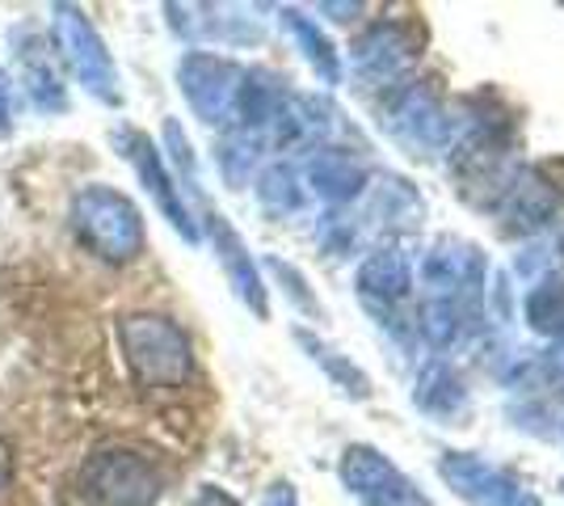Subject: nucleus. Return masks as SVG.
Segmentation results:
<instances>
[{
  "label": "nucleus",
  "instance_id": "f257e3e1",
  "mask_svg": "<svg viewBox=\"0 0 564 506\" xmlns=\"http://www.w3.org/2000/svg\"><path fill=\"white\" fill-rule=\"evenodd\" d=\"M68 216L76 241L110 266L135 262L148 245V228H143V212L135 207V198L106 182H89L72 194Z\"/></svg>",
  "mask_w": 564,
  "mask_h": 506
},
{
  "label": "nucleus",
  "instance_id": "f03ea898",
  "mask_svg": "<svg viewBox=\"0 0 564 506\" xmlns=\"http://www.w3.org/2000/svg\"><path fill=\"white\" fill-rule=\"evenodd\" d=\"M118 346L140 388H182L194 376V342L165 313H131L118 321Z\"/></svg>",
  "mask_w": 564,
  "mask_h": 506
},
{
  "label": "nucleus",
  "instance_id": "7ed1b4c3",
  "mask_svg": "<svg viewBox=\"0 0 564 506\" xmlns=\"http://www.w3.org/2000/svg\"><path fill=\"white\" fill-rule=\"evenodd\" d=\"M379 127L409 157L447 152L455 140V115L430 80H400L379 101Z\"/></svg>",
  "mask_w": 564,
  "mask_h": 506
},
{
  "label": "nucleus",
  "instance_id": "20e7f679",
  "mask_svg": "<svg viewBox=\"0 0 564 506\" xmlns=\"http://www.w3.org/2000/svg\"><path fill=\"white\" fill-rule=\"evenodd\" d=\"M76 489L89 506H156L165 494V473L135 448H97L80 464Z\"/></svg>",
  "mask_w": 564,
  "mask_h": 506
},
{
  "label": "nucleus",
  "instance_id": "39448f33",
  "mask_svg": "<svg viewBox=\"0 0 564 506\" xmlns=\"http://www.w3.org/2000/svg\"><path fill=\"white\" fill-rule=\"evenodd\" d=\"M51 47L59 55V64L76 76V85L101 106H118L122 101V80H118V64L110 47L101 43L94 22L85 18L80 4H51Z\"/></svg>",
  "mask_w": 564,
  "mask_h": 506
},
{
  "label": "nucleus",
  "instance_id": "423d86ee",
  "mask_svg": "<svg viewBox=\"0 0 564 506\" xmlns=\"http://www.w3.org/2000/svg\"><path fill=\"white\" fill-rule=\"evenodd\" d=\"M417 291V266L409 258V249L400 241L376 245L358 270H354V295L367 313L376 316L379 325L400 330L409 321V304Z\"/></svg>",
  "mask_w": 564,
  "mask_h": 506
},
{
  "label": "nucleus",
  "instance_id": "0eeeda50",
  "mask_svg": "<svg viewBox=\"0 0 564 506\" xmlns=\"http://www.w3.org/2000/svg\"><path fill=\"white\" fill-rule=\"evenodd\" d=\"M417 283L422 300H455L480 309L489 283V254L468 237H438L417 266Z\"/></svg>",
  "mask_w": 564,
  "mask_h": 506
},
{
  "label": "nucleus",
  "instance_id": "6e6552de",
  "mask_svg": "<svg viewBox=\"0 0 564 506\" xmlns=\"http://www.w3.org/2000/svg\"><path fill=\"white\" fill-rule=\"evenodd\" d=\"M337 482L362 506H434L422 485L376 443H350L337 456Z\"/></svg>",
  "mask_w": 564,
  "mask_h": 506
},
{
  "label": "nucleus",
  "instance_id": "1a4fd4ad",
  "mask_svg": "<svg viewBox=\"0 0 564 506\" xmlns=\"http://www.w3.org/2000/svg\"><path fill=\"white\" fill-rule=\"evenodd\" d=\"M417 60H422V34H417V25L397 22V18L371 22L350 43V73L383 94L400 80H409Z\"/></svg>",
  "mask_w": 564,
  "mask_h": 506
},
{
  "label": "nucleus",
  "instance_id": "9d476101",
  "mask_svg": "<svg viewBox=\"0 0 564 506\" xmlns=\"http://www.w3.org/2000/svg\"><path fill=\"white\" fill-rule=\"evenodd\" d=\"M438 477L464 506H543V498L518 473L494 464L480 452L447 448L438 456Z\"/></svg>",
  "mask_w": 564,
  "mask_h": 506
},
{
  "label": "nucleus",
  "instance_id": "9b49d317",
  "mask_svg": "<svg viewBox=\"0 0 564 506\" xmlns=\"http://www.w3.org/2000/svg\"><path fill=\"white\" fill-rule=\"evenodd\" d=\"M240 80H245V68L228 55L186 51L177 60V89H182L186 106L194 110V119H203L207 127H219V131H228L236 119Z\"/></svg>",
  "mask_w": 564,
  "mask_h": 506
},
{
  "label": "nucleus",
  "instance_id": "f8f14e48",
  "mask_svg": "<svg viewBox=\"0 0 564 506\" xmlns=\"http://www.w3.org/2000/svg\"><path fill=\"white\" fill-rule=\"evenodd\" d=\"M115 144H118V152H122V161L135 169V182H140L143 191H148V198L156 203V212L173 224V233H177L186 245L203 241L198 219H194V212L186 207V194H182V186H177L173 169L165 165V152L152 144L143 131H135V127H118Z\"/></svg>",
  "mask_w": 564,
  "mask_h": 506
},
{
  "label": "nucleus",
  "instance_id": "ddd939ff",
  "mask_svg": "<svg viewBox=\"0 0 564 506\" xmlns=\"http://www.w3.org/2000/svg\"><path fill=\"white\" fill-rule=\"evenodd\" d=\"M198 233H207L212 254L219 258V266H224V279H228V288H232L236 300L258 316V321H270V288H265L261 262L249 254V245H245V237L228 224V216L215 212L207 198H203V228H198Z\"/></svg>",
  "mask_w": 564,
  "mask_h": 506
},
{
  "label": "nucleus",
  "instance_id": "4468645a",
  "mask_svg": "<svg viewBox=\"0 0 564 506\" xmlns=\"http://www.w3.org/2000/svg\"><path fill=\"white\" fill-rule=\"evenodd\" d=\"M9 47H13V68L22 76L30 106L43 115H64L68 110V76L59 68L55 47L34 25H13Z\"/></svg>",
  "mask_w": 564,
  "mask_h": 506
},
{
  "label": "nucleus",
  "instance_id": "2eb2a0df",
  "mask_svg": "<svg viewBox=\"0 0 564 506\" xmlns=\"http://www.w3.org/2000/svg\"><path fill=\"white\" fill-rule=\"evenodd\" d=\"M165 22L186 43H261V22L245 4H165Z\"/></svg>",
  "mask_w": 564,
  "mask_h": 506
},
{
  "label": "nucleus",
  "instance_id": "dca6fc26",
  "mask_svg": "<svg viewBox=\"0 0 564 506\" xmlns=\"http://www.w3.org/2000/svg\"><path fill=\"white\" fill-rule=\"evenodd\" d=\"M371 165L350 152V148L341 144H321L312 148V157H307L304 165V182L307 191L316 194V198H325L329 207H346V203H358L367 186H371Z\"/></svg>",
  "mask_w": 564,
  "mask_h": 506
},
{
  "label": "nucleus",
  "instance_id": "f3484780",
  "mask_svg": "<svg viewBox=\"0 0 564 506\" xmlns=\"http://www.w3.org/2000/svg\"><path fill=\"white\" fill-rule=\"evenodd\" d=\"M362 198H367V219H371V228L383 233V237H404V233H417V228H422L425 203L409 177H397V173L371 177V186H367Z\"/></svg>",
  "mask_w": 564,
  "mask_h": 506
},
{
  "label": "nucleus",
  "instance_id": "a211bd4d",
  "mask_svg": "<svg viewBox=\"0 0 564 506\" xmlns=\"http://www.w3.org/2000/svg\"><path fill=\"white\" fill-rule=\"evenodd\" d=\"M413 406L434 418V422H464L471 410V388L459 376V367H451L447 359L422 363L417 380H413Z\"/></svg>",
  "mask_w": 564,
  "mask_h": 506
},
{
  "label": "nucleus",
  "instance_id": "6ab92c4d",
  "mask_svg": "<svg viewBox=\"0 0 564 506\" xmlns=\"http://www.w3.org/2000/svg\"><path fill=\"white\" fill-rule=\"evenodd\" d=\"M279 22H282V30L291 34V43L300 47V55L307 60V68L316 73V80L337 89V85L346 80V60H341V51L333 47L329 34L312 22L304 9H295V4L279 9Z\"/></svg>",
  "mask_w": 564,
  "mask_h": 506
},
{
  "label": "nucleus",
  "instance_id": "aec40b11",
  "mask_svg": "<svg viewBox=\"0 0 564 506\" xmlns=\"http://www.w3.org/2000/svg\"><path fill=\"white\" fill-rule=\"evenodd\" d=\"M291 337H295V346L304 351L307 359L325 372V380H329L341 397H350V401H371V397H376L371 376H367V372H362V367H358L346 351H337L333 342H325V337L312 334V330H304V325H295V330H291Z\"/></svg>",
  "mask_w": 564,
  "mask_h": 506
},
{
  "label": "nucleus",
  "instance_id": "412c9836",
  "mask_svg": "<svg viewBox=\"0 0 564 506\" xmlns=\"http://www.w3.org/2000/svg\"><path fill=\"white\" fill-rule=\"evenodd\" d=\"M253 191H258V203L270 216H295V212H304L307 203L304 177H300V169L286 165V161L261 165L258 177H253Z\"/></svg>",
  "mask_w": 564,
  "mask_h": 506
},
{
  "label": "nucleus",
  "instance_id": "4be33fe9",
  "mask_svg": "<svg viewBox=\"0 0 564 506\" xmlns=\"http://www.w3.org/2000/svg\"><path fill=\"white\" fill-rule=\"evenodd\" d=\"M261 152H265V140L253 136V131H240V127H228L219 140H215V165H219V177L240 191L261 165Z\"/></svg>",
  "mask_w": 564,
  "mask_h": 506
},
{
  "label": "nucleus",
  "instance_id": "5701e85b",
  "mask_svg": "<svg viewBox=\"0 0 564 506\" xmlns=\"http://www.w3.org/2000/svg\"><path fill=\"white\" fill-rule=\"evenodd\" d=\"M522 316L540 337L564 342V274H547L522 300Z\"/></svg>",
  "mask_w": 564,
  "mask_h": 506
},
{
  "label": "nucleus",
  "instance_id": "b1692460",
  "mask_svg": "<svg viewBox=\"0 0 564 506\" xmlns=\"http://www.w3.org/2000/svg\"><path fill=\"white\" fill-rule=\"evenodd\" d=\"M265 270L274 274L282 283V291H286V300L300 309V313H307V316H325V309H321V300H316V291L307 288V279L295 270L291 262H282V258H265Z\"/></svg>",
  "mask_w": 564,
  "mask_h": 506
},
{
  "label": "nucleus",
  "instance_id": "393cba45",
  "mask_svg": "<svg viewBox=\"0 0 564 506\" xmlns=\"http://www.w3.org/2000/svg\"><path fill=\"white\" fill-rule=\"evenodd\" d=\"M358 245V224H350V216H329L321 224V249L329 258H346Z\"/></svg>",
  "mask_w": 564,
  "mask_h": 506
},
{
  "label": "nucleus",
  "instance_id": "a878e982",
  "mask_svg": "<svg viewBox=\"0 0 564 506\" xmlns=\"http://www.w3.org/2000/svg\"><path fill=\"white\" fill-rule=\"evenodd\" d=\"M261 506H300V494L291 482H270L261 494Z\"/></svg>",
  "mask_w": 564,
  "mask_h": 506
},
{
  "label": "nucleus",
  "instance_id": "bb28decb",
  "mask_svg": "<svg viewBox=\"0 0 564 506\" xmlns=\"http://www.w3.org/2000/svg\"><path fill=\"white\" fill-rule=\"evenodd\" d=\"M316 13H329L333 22H354L358 13H367V4H358V0H350V4H346V0H341V4H337V0H321Z\"/></svg>",
  "mask_w": 564,
  "mask_h": 506
},
{
  "label": "nucleus",
  "instance_id": "cd10ccee",
  "mask_svg": "<svg viewBox=\"0 0 564 506\" xmlns=\"http://www.w3.org/2000/svg\"><path fill=\"white\" fill-rule=\"evenodd\" d=\"M13 131V89H9V76L0 73V136Z\"/></svg>",
  "mask_w": 564,
  "mask_h": 506
},
{
  "label": "nucleus",
  "instance_id": "c85d7f7f",
  "mask_svg": "<svg viewBox=\"0 0 564 506\" xmlns=\"http://www.w3.org/2000/svg\"><path fill=\"white\" fill-rule=\"evenodd\" d=\"M561 367H564V342H561Z\"/></svg>",
  "mask_w": 564,
  "mask_h": 506
},
{
  "label": "nucleus",
  "instance_id": "c756f323",
  "mask_svg": "<svg viewBox=\"0 0 564 506\" xmlns=\"http://www.w3.org/2000/svg\"><path fill=\"white\" fill-rule=\"evenodd\" d=\"M561 498H564V477H561Z\"/></svg>",
  "mask_w": 564,
  "mask_h": 506
}]
</instances>
